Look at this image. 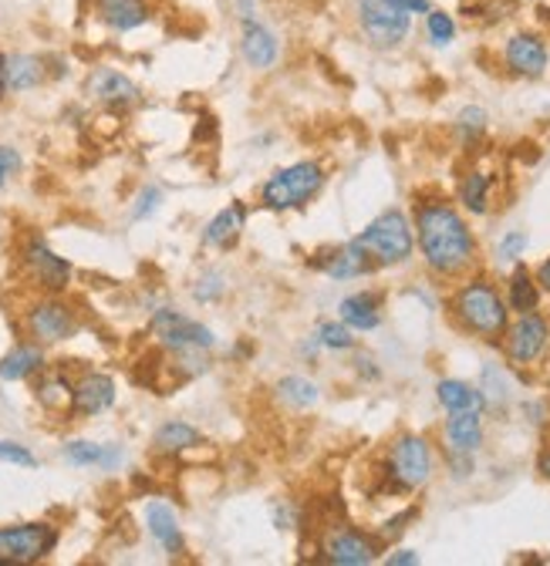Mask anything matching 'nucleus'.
Instances as JSON below:
<instances>
[{"mask_svg":"<svg viewBox=\"0 0 550 566\" xmlns=\"http://www.w3.org/2000/svg\"><path fill=\"white\" fill-rule=\"evenodd\" d=\"M153 334L173 354H199V350H210L217 344L210 327H203L199 321H189V317H183L179 311H169V307L153 314Z\"/></svg>","mask_w":550,"mask_h":566,"instance_id":"nucleus-10","label":"nucleus"},{"mask_svg":"<svg viewBox=\"0 0 550 566\" xmlns=\"http://www.w3.org/2000/svg\"><path fill=\"white\" fill-rule=\"evenodd\" d=\"M146 523H149L153 539H156L169 556H179V553H183V533H179V520H176L173 506H166V503H149V506H146Z\"/></svg>","mask_w":550,"mask_h":566,"instance_id":"nucleus-23","label":"nucleus"},{"mask_svg":"<svg viewBox=\"0 0 550 566\" xmlns=\"http://www.w3.org/2000/svg\"><path fill=\"white\" fill-rule=\"evenodd\" d=\"M338 317L345 321L352 331H375L382 324V297L375 291H359L349 294L345 301L338 304Z\"/></svg>","mask_w":550,"mask_h":566,"instance_id":"nucleus-22","label":"nucleus"},{"mask_svg":"<svg viewBox=\"0 0 550 566\" xmlns=\"http://www.w3.org/2000/svg\"><path fill=\"white\" fill-rule=\"evenodd\" d=\"M540 283H537V276L523 266V263H517L513 266V273H510V280H507V304H510V311L513 314H530V311H537L540 307Z\"/></svg>","mask_w":550,"mask_h":566,"instance_id":"nucleus-24","label":"nucleus"},{"mask_svg":"<svg viewBox=\"0 0 550 566\" xmlns=\"http://www.w3.org/2000/svg\"><path fill=\"white\" fill-rule=\"evenodd\" d=\"M58 530L51 523L0 526V566H28L54 553Z\"/></svg>","mask_w":550,"mask_h":566,"instance_id":"nucleus-8","label":"nucleus"},{"mask_svg":"<svg viewBox=\"0 0 550 566\" xmlns=\"http://www.w3.org/2000/svg\"><path fill=\"white\" fill-rule=\"evenodd\" d=\"M95 18L108 31L128 34L153 21V0H95Z\"/></svg>","mask_w":550,"mask_h":566,"instance_id":"nucleus-19","label":"nucleus"},{"mask_svg":"<svg viewBox=\"0 0 550 566\" xmlns=\"http://www.w3.org/2000/svg\"><path fill=\"white\" fill-rule=\"evenodd\" d=\"M537 472H540V475H543V479L550 482V446H547V449L540 452V459H537Z\"/></svg>","mask_w":550,"mask_h":566,"instance_id":"nucleus-45","label":"nucleus"},{"mask_svg":"<svg viewBox=\"0 0 550 566\" xmlns=\"http://www.w3.org/2000/svg\"><path fill=\"white\" fill-rule=\"evenodd\" d=\"M412 227H416V247L423 253V263L436 276L456 280L476 266L479 243L466 217L449 199H419Z\"/></svg>","mask_w":550,"mask_h":566,"instance_id":"nucleus-1","label":"nucleus"},{"mask_svg":"<svg viewBox=\"0 0 550 566\" xmlns=\"http://www.w3.org/2000/svg\"><path fill=\"white\" fill-rule=\"evenodd\" d=\"M72 465H115L118 462V452L108 449V446H95V442H68L64 452H61Z\"/></svg>","mask_w":550,"mask_h":566,"instance_id":"nucleus-30","label":"nucleus"},{"mask_svg":"<svg viewBox=\"0 0 550 566\" xmlns=\"http://www.w3.org/2000/svg\"><path fill=\"white\" fill-rule=\"evenodd\" d=\"M436 401L453 415V411H469V408H487V398L479 388L459 381V378H443L436 385Z\"/></svg>","mask_w":550,"mask_h":566,"instance_id":"nucleus-27","label":"nucleus"},{"mask_svg":"<svg viewBox=\"0 0 550 566\" xmlns=\"http://www.w3.org/2000/svg\"><path fill=\"white\" fill-rule=\"evenodd\" d=\"M115 405V381L108 375L89 371L72 385V415L75 418H92L102 415Z\"/></svg>","mask_w":550,"mask_h":566,"instance_id":"nucleus-18","label":"nucleus"},{"mask_svg":"<svg viewBox=\"0 0 550 566\" xmlns=\"http://www.w3.org/2000/svg\"><path fill=\"white\" fill-rule=\"evenodd\" d=\"M449 314L469 337L500 344L510 327V304L490 276H469L449 297Z\"/></svg>","mask_w":550,"mask_h":566,"instance_id":"nucleus-2","label":"nucleus"},{"mask_svg":"<svg viewBox=\"0 0 550 566\" xmlns=\"http://www.w3.org/2000/svg\"><path fill=\"white\" fill-rule=\"evenodd\" d=\"M24 266L34 276L38 287H44L48 294H61L68 283H72V266H68V260H61L44 240H31L24 247Z\"/></svg>","mask_w":550,"mask_h":566,"instance_id":"nucleus-15","label":"nucleus"},{"mask_svg":"<svg viewBox=\"0 0 550 566\" xmlns=\"http://www.w3.org/2000/svg\"><path fill=\"white\" fill-rule=\"evenodd\" d=\"M89 92L95 102H102L108 108H128V105L139 102V85H135L132 78H125L115 67H98L89 78Z\"/></svg>","mask_w":550,"mask_h":566,"instance_id":"nucleus-20","label":"nucleus"},{"mask_svg":"<svg viewBox=\"0 0 550 566\" xmlns=\"http://www.w3.org/2000/svg\"><path fill=\"white\" fill-rule=\"evenodd\" d=\"M443 442L453 455H476L484 449V408L453 411L443 424Z\"/></svg>","mask_w":550,"mask_h":566,"instance_id":"nucleus-16","label":"nucleus"},{"mask_svg":"<svg viewBox=\"0 0 550 566\" xmlns=\"http://www.w3.org/2000/svg\"><path fill=\"white\" fill-rule=\"evenodd\" d=\"M18 169H21V156H18V149L0 146V186H4Z\"/></svg>","mask_w":550,"mask_h":566,"instance_id":"nucleus-40","label":"nucleus"},{"mask_svg":"<svg viewBox=\"0 0 550 566\" xmlns=\"http://www.w3.org/2000/svg\"><path fill=\"white\" fill-rule=\"evenodd\" d=\"M504 350L513 368L540 365L550 350V317H543L540 311L517 314V321H510V327L504 334Z\"/></svg>","mask_w":550,"mask_h":566,"instance_id":"nucleus-7","label":"nucleus"},{"mask_svg":"<svg viewBox=\"0 0 550 566\" xmlns=\"http://www.w3.org/2000/svg\"><path fill=\"white\" fill-rule=\"evenodd\" d=\"M324 182H328V172L314 159L284 166L278 172H270L267 182L260 186V206L270 209V212L304 209L308 202H314V196L324 189Z\"/></svg>","mask_w":550,"mask_h":566,"instance_id":"nucleus-4","label":"nucleus"},{"mask_svg":"<svg viewBox=\"0 0 550 566\" xmlns=\"http://www.w3.org/2000/svg\"><path fill=\"white\" fill-rule=\"evenodd\" d=\"M416 516H419V510H416V506H412V510H405V513H398V516H392V520H388V523H385V526L378 530V539H382V543H388V539H398V536H402V533L408 530L405 523H412V520H416Z\"/></svg>","mask_w":550,"mask_h":566,"instance_id":"nucleus-38","label":"nucleus"},{"mask_svg":"<svg viewBox=\"0 0 550 566\" xmlns=\"http://www.w3.org/2000/svg\"><path fill=\"white\" fill-rule=\"evenodd\" d=\"M311 266L331 280H359V276H369L375 270L372 256L359 247V240H349L341 247H328V250L314 253Z\"/></svg>","mask_w":550,"mask_h":566,"instance_id":"nucleus-14","label":"nucleus"},{"mask_svg":"<svg viewBox=\"0 0 550 566\" xmlns=\"http://www.w3.org/2000/svg\"><path fill=\"white\" fill-rule=\"evenodd\" d=\"M426 38H429L433 48H449L456 41V21H453V14L433 8L426 14Z\"/></svg>","mask_w":550,"mask_h":566,"instance_id":"nucleus-32","label":"nucleus"},{"mask_svg":"<svg viewBox=\"0 0 550 566\" xmlns=\"http://www.w3.org/2000/svg\"><path fill=\"white\" fill-rule=\"evenodd\" d=\"M243 227H247V206L243 202H230V206H224L217 217L206 223V230H203V247H214V250H227V247H234L237 240H240V233H243Z\"/></svg>","mask_w":550,"mask_h":566,"instance_id":"nucleus-21","label":"nucleus"},{"mask_svg":"<svg viewBox=\"0 0 550 566\" xmlns=\"http://www.w3.org/2000/svg\"><path fill=\"white\" fill-rule=\"evenodd\" d=\"M500 57H504V64H507L510 75L530 78V82L543 78V75H547V67H550V48H547V41H543L540 34H533V31H517V34H510V38L504 41Z\"/></svg>","mask_w":550,"mask_h":566,"instance_id":"nucleus-11","label":"nucleus"},{"mask_svg":"<svg viewBox=\"0 0 550 566\" xmlns=\"http://www.w3.org/2000/svg\"><path fill=\"white\" fill-rule=\"evenodd\" d=\"M395 4H398L405 14H412V18H416V14H429V11H433L429 0H395Z\"/></svg>","mask_w":550,"mask_h":566,"instance_id":"nucleus-42","label":"nucleus"},{"mask_svg":"<svg viewBox=\"0 0 550 566\" xmlns=\"http://www.w3.org/2000/svg\"><path fill=\"white\" fill-rule=\"evenodd\" d=\"M38 401H41L44 408H68V411H72V385H68L61 375L44 378V381L38 385Z\"/></svg>","mask_w":550,"mask_h":566,"instance_id":"nucleus-33","label":"nucleus"},{"mask_svg":"<svg viewBox=\"0 0 550 566\" xmlns=\"http://www.w3.org/2000/svg\"><path fill=\"white\" fill-rule=\"evenodd\" d=\"M382 553V539L378 533L369 536L355 526H334L324 539H321V563L331 566H369L375 563Z\"/></svg>","mask_w":550,"mask_h":566,"instance_id":"nucleus-9","label":"nucleus"},{"mask_svg":"<svg viewBox=\"0 0 550 566\" xmlns=\"http://www.w3.org/2000/svg\"><path fill=\"white\" fill-rule=\"evenodd\" d=\"M0 462H11V465H21V469H34L38 465V459L24 446H18V442H0Z\"/></svg>","mask_w":550,"mask_h":566,"instance_id":"nucleus-37","label":"nucleus"},{"mask_svg":"<svg viewBox=\"0 0 550 566\" xmlns=\"http://www.w3.org/2000/svg\"><path fill=\"white\" fill-rule=\"evenodd\" d=\"M318 344L328 347V350H352L355 347V331L345 324V321H321L318 324Z\"/></svg>","mask_w":550,"mask_h":566,"instance_id":"nucleus-31","label":"nucleus"},{"mask_svg":"<svg viewBox=\"0 0 550 566\" xmlns=\"http://www.w3.org/2000/svg\"><path fill=\"white\" fill-rule=\"evenodd\" d=\"M490 189H494V176L484 169H473L463 176L459 182V202L473 217H487L490 212Z\"/></svg>","mask_w":550,"mask_h":566,"instance_id":"nucleus-26","label":"nucleus"},{"mask_svg":"<svg viewBox=\"0 0 550 566\" xmlns=\"http://www.w3.org/2000/svg\"><path fill=\"white\" fill-rule=\"evenodd\" d=\"M359 247L372 256L375 270L382 266H402L416 253V227L402 209H385L355 237Z\"/></svg>","mask_w":550,"mask_h":566,"instance_id":"nucleus-3","label":"nucleus"},{"mask_svg":"<svg viewBox=\"0 0 550 566\" xmlns=\"http://www.w3.org/2000/svg\"><path fill=\"white\" fill-rule=\"evenodd\" d=\"M240 54L253 71H270L281 61V38L273 34L260 18H240Z\"/></svg>","mask_w":550,"mask_h":566,"instance_id":"nucleus-13","label":"nucleus"},{"mask_svg":"<svg viewBox=\"0 0 550 566\" xmlns=\"http://www.w3.org/2000/svg\"><path fill=\"white\" fill-rule=\"evenodd\" d=\"M224 291H227L224 276H220L217 270H210V273H206V276H199V280H196V287H193V297H196L199 304H214V301H220V297H224Z\"/></svg>","mask_w":550,"mask_h":566,"instance_id":"nucleus-35","label":"nucleus"},{"mask_svg":"<svg viewBox=\"0 0 550 566\" xmlns=\"http://www.w3.org/2000/svg\"><path fill=\"white\" fill-rule=\"evenodd\" d=\"M41 368H44V350L38 344H18L11 347V354L0 358V378L4 381H24Z\"/></svg>","mask_w":550,"mask_h":566,"instance_id":"nucleus-25","label":"nucleus"},{"mask_svg":"<svg viewBox=\"0 0 550 566\" xmlns=\"http://www.w3.org/2000/svg\"><path fill=\"white\" fill-rule=\"evenodd\" d=\"M533 276H537V283H540V291H543V294H550V256L533 270Z\"/></svg>","mask_w":550,"mask_h":566,"instance_id":"nucleus-43","label":"nucleus"},{"mask_svg":"<svg viewBox=\"0 0 550 566\" xmlns=\"http://www.w3.org/2000/svg\"><path fill=\"white\" fill-rule=\"evenodd\" d=\"M159 202H163V192H159L156 186H146V189L139 192V206L132 209V217H135V220H146V217H153V212L159 209Z\"/></svg>","mask_w":550,"mask_h":566,"instance_id":"nucleus-39","label":"nucleus"},{"mask_svg":"<svg viewBox=\"0 0 550 566\" xmlns=\"http://www.w3.org/2000/svg\"><path fill=\"white\" fill-rule=\"evenodd\" d=\"M527 243H530V237H527V233H520V230H510V233H507V237L500 240L497 253H500V260H507V263L513 260V263H517V260L523 256Z\"/></svg>","mask_w":550,"mask_h":566,"instance_id":"nucleus-36","label":"nucleus"},{"mask_svg":"<svg viewBox=\"0 0 550 566\" xmlns=\"http://www.w3.org/2000/svg\"><path fill=\"white\" fill-rule=\"evenodd\" d=\"M48 78L44 57L38 54H0V98L14 92H31Z\"/></svg>","mask_w":550,"mask_h":566,"instance_id":"nucleus-17","label":"nucleus"},{"mask_svg":"<svg viewBox=\"0 0 550 566\" xmlns=\"http://www.w3.org/2000/svg\"><path fill=\"white\" fill-rule=\"evenodd\" d=\"M193 446H199V432L193 429V424L179 421V418L166 421L163 429L156 432V452H163V455H179V452H186Z\"/></svg>","mask_w":550,"mask_h":566,"instance_id":"nucleus-29","label":"nucleus"},{"mask_svg":"<svg viewBox=\"0 0 550 566\" xmlns=\"http://www.w3.org/2000/svg\"><path fill=\"white\" fill-rule=\"evenodd\" d=\"M273 391H278V401L284 408H294V411H308V408H314L321 401V388L311 378H301V375L281 378Z\"/></svg>","mask_w":550,"mask_h":566,"instance_id":"nucleus-28","label":"nucleus"},{"mask_svg":"<svg viewBox=\"0 0 550 566\" xmlns=\"http://www.w3.org/2000/svg\"><path fill=\"white\" fill-rule=\"evenodd\" d=\"M487 125H490V115L479 108V105H466L459 115H456V128L466 142H476L487 135Z\"/></svg>","mask_w":550,"mask_h":566,"instance_id":"nucleus-34","label":"nucleus"},{"mask_svg":"<svg viewBox=\"0 0 550 566\" xmlns=\"http://www.w3.org/2000/svg\"><path fill=\"white\" fill-rule=\"evenodd\" d=\"M436 469L433 459V446L426 436L405 432L388 446L385 455V492H416L423 485H429Z\"/></svg>","mask_w":550,"mask_h":566,"instance_id":"nucleus-5","label":"nucleus"},{"mask_svg":"<svg viewBox=\"0 0 550 566\" xmlns=\"http://www.w3.org/2000/svg\"><path fill=\"white\" fill-rule=\"evenodd\" d=\"M385 563L388 566H416L419 556H416V549H395L392 556H385Z\"/></svg>","mask_w":550,"mask_h":566,"instance_id":"nucleus-41","label":"nucleus"},{"mask_svg":"<svg viewBox=\"0 0 550 566\" xmlns=\"http://www.w3.org/2000/svg\"><path fill=\"white\" fill-rule=\"evenodd\" d=\"M355 24L375 51H395L412 34V14H405L395 0H359Z\"/></svg>","mask_w":550,"mask_h":566,"instance_id":"nucleus-6","label":"nucleus"},{"mask_svg":"<svg viewBox=\"0 0 550 566\" xmlns=\"http://www.w3.org/2000/svg\"><path fill=\"white\" fill-rule=\"evenodd\" d=\"M24 324H28V334H31L38 344H58V340H68V337H72V334L79 331L75 311L68 307V304H61V301H54V297L38 301V304L28 311Z\"/></svg>","mask_w":550,"mask_h":566,"instance_id":"nucleus-12","label":"nucleus"},{"mask_svg":"<svg viewBox=\"0 0 550 566\" xmlns=\"http://www.w3.org/2000/svg\"><path fill=\"white\" fill-rule=\"evenodd\" d=\"M355 365H359V375H362V378H378L375 358H369V354H362V358H359Z\"/></svg>","mask_w":550,"mask_h":566,"instance_id":"nucleus-44","label":"nucleus"}]
</instances>
